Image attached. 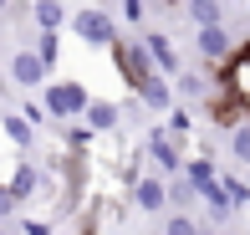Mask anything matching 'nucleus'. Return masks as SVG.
Segmentation results:
<instances>
[{
	"instance_id": "nucleus-1",
	"label": "nucleus",
	"mask_w": 250,
	"mask_h": 235,
	"mask_svg": "<svg viewBox=\"0 0 250 235\" xmlns=\"http://www.w3.org/2000/svg\"><path fill=\"white\" fill-rule=\"evenodd\" d=\"M87 103H92V92H87L77 77H62V82H46V92H41V107H46V118L66 123V118H82Z\"/></svg>"
},
{
	"instance_id": "nucleus-2",
	"label": "nucleus",
	"mask_w": 250,
	"mask_h": 235,
	"mask_svg": "<svg viewBox=\"0 0 250 235\" xmlns=\"http://www.w3.org/2000/svg\"><path fill=\"white\" fill-rule=\"evenodd\" d=\"M66 26H72L87 46H112V41H118V21H112L102 5H82L77 16H66Z\"/></svg>"
},
{
	"instance_id": "nucleus-3",
	"label": "nucleus",
	"mask_w": 250,
	"mask_h": 235,
	"mask_svg": "<svg viewBox=\"0 0 250 235\" xmlns=\"http://www.w3.org/2000/svg\"><path fill=\"white\" fill-rule=\"evenodd\" d=\"M220 92H225V97H235V103L250 113V46L225 57V66H220Z\"/></svg>"
},
{
	"instance_id": "nucleus-4",
	"label": "nucleus",
	"mask_w": 250,
	"mask_h": 235,
	"mask_svg": "<svg viewBox=\"0 0 250 235\" xmlns=\"http://www.w3.org/2000/svg\"><path fill=\"white\" fill-rule=\"evenodd\" d=\"M128 205L138 210V215H164V210H168L164 179H158V174H138V179L128 184Z\"/></svg>"
},
{
	"instance_id": "nucleus-5",
	"label": "nucleus",
	"mask_w": 250,
	"mask_h": 235,
	"mask_svg": "<svg viewBox=\"0 0 250 235\" xmlns=\"http://www.w3.org/2000/svg\"><path fill=\"white\" fill-rule=\"evenodd\" d=\"M112 57H118V66H123V77H128V82H138V77H148L153 72V62H148V51H143V41H112Z\"/></svg>"
},
{
	"instance_id": "nucleus-6",
	"label": "nucleus",
	"mask_w": 250,
	"mask_h": 235,
	"mask_svg": "<svg viewBox=\"0 0 250 235\" xmlns=\"http://www.w3.org/2000/svg\"><path fill=\"white\" fill-rule=\"evenodd\" d=\"M133 92H138V103L153 107V113H168V107H174V82H168V77H158V72L138 77V82H133Z\"/></svg>"
},
{
	"instance_id": "nucleus-7",
	"label": "nucleus",
	"mask_w": 250,
	"mask_h": 235,
	"mask_svg": "<svg viewBox=\"0 0 250 235\" xmlns=\"http://www.w3.org/2000/svg\"><path fill=\"white\" fill-rule=\"evenodd\" d=\"M138 41H143V51H148V62H153L158 77H179V72H184V66H179V51H174V41H168V36L148 31V36H138Z\"/></svg>"
},
{
	"instance_id": "nucleus-8",
	"label": "nucleus",
	"mask_w": 250,
	"mask_h": 235,
	"mask_svg": "<svg viewBox=\"0 0 250 235\" xmlns=\"http://www.w3.org/2000/svg\"><path fill=\"white\" fill-rule=\"evenodd\" d=\"M143 149H148V159L158 164V179H164V174L174 179V174H179V164H184V153L174 149V138H168L164 128H153V133H148V143H143Z\"/></svg>"
},
{
	"instance_id": "nucleus-9",
	"label": "nucleus",
	"mask_w": 250,
	"mask_h": 235,
	"mask_svg": "<svg viewBox=\"0 0 250 235\" xmlns=\"http://www.w3.org/2000/svg\"><path fill=\"white\" fill-rule=\"evenodd\" d=\"M199 205L209 210V220H204V225H225V220L235 215V205H230V194H225V184H220V174H214L209 184H199Z\"/></svg>"
},
{
	"instance_id": "nucleus-10",
	"label": "nucleus",
	"mask_w": 250,
	"mask_h": 235,
	"mask_svg": "<svg viewBox=\"0 0 250 235\" xmlns=\"http://www.w3.org/2000/svg\"><path fill=\"white\" fill-rule=\"evenodd\" d=\"M41 179H46V174H41L36 164H16V169H10V179H0V184H5V194L16 199V205H21V199L41 194Z\"/></svg>"
},
{
	"instance_id": "nucleus-11",
	"label": "nucleus",
	"mask_w": 250,
	"mask_h": 235,
	"mask_svg": "<svg viewBox=\"0 0 250 235\" xmlns=\"http://www.w3.org/2000/svg\"><path fill=\"white\" fill-rule=\"evenodd\" d=\"M46 66L36 62V51H16V57H10V82L16 87H46Z\"/></svg>"
},
{
	"instance_id": "nucleus-12",
	"label": "nucleus",
	"mask_w": 250,
	"mask_h": 235,
	"mask_svg": "<svg viewBox=\"0 0 250 235\" xmlns=\"http://www.w3.org/2000/svg\"><path fill=\"white\" fill-rule=\"evenodd\" d=\"M230 51H235V41H230V31H225V26H199V57L209 62V66H220Z\"/></svg>"
},
{
	"instance_id": "nucleus-13",
	"label": "nucleus",
	"mask_w": 250,
	"mask_h": 235,
	"mask_svg": "<svg viewBox=\"0 0 250 235\" xmlns=\"http://www.w3.org/2000/svg\"><path fill=\"white\" fill-rule=\"evenodd\" d=\"M82 118H87V128H92V133H118V128H123V107L107 103V97H92Z\"/></svg>"
},
{
	"instance_id": "nucleus-14",
	"label": "nucleus",
	"mask_w": 250,
	"mask_h": 235,
	"mask_svg": "<svg viewBox=\"0 0 250 235\" xmlns=\"http://www.w3.org/2000/svg\"><path fill=\"white\" fill-rule=\"evenodd\" d=\"M164 194H168V210H174V215H194L199 210V189L189 184V179H164Z\"/></svg>"
},
{
	"instance_id": "nucleus-15",
	"label": "nucleus",
	"mask_w": 250,
	"mask_h": 235,
	"mask_svg": "<svg viewBox=\"0 0 250 235\" xmlns=\"http://www.w3.org/2000/svg\"><path fill=\"white\" fill-rule=\"evenodd\" d=\"M204 113H209V123H220V128L245 123V107L235 103V97H209V103H204Z\"/></svg>"
},
{
	"instance_id": "nucleus-16",
	"label": "nucleus",
	"mask_w": 250,
	"mask_h": 235,
	"mask_svg": "<svg viewBox=\"0 0 250 235\" xmlns=\"http://www.w3.org/2000/svg\"><path fill=\"white\" fill-rule=\"evenodd\" d=\"M0 128H5V138L16 143V149H36V128H31L21 113H0Z\"/></svg>"
},
{
	"instance_id": "nucleus-17",
	"label": "nucleus",
	"mask_w": 250,
	"mask_h": 235,
	"mask_svg": "<svg viewBox=\"0 0 250 235\" xmlns=\"http://www.w3.org/2000/svg\"><path fill=\"white\" fill-rule=\"evenodd\" d=\"M184 10H189L194 26H225V5L220 0H184Z\"/></svg>"
},
{
	"instance_id": "nucleus-18",
	"label": "nucleus",
	"mask_w": 250,
	"mask_h": 235,
	"mask_svg": "<svg viewBox=\"0 0 250 235\" xmlns=\"http://www.w3.org/2000/svg\"><path fill=\"white\" fill-rule=\"evenodd\" d=\"M31 16H36L41 31H62V26H66V5H62V0H36Z\"/></svg>"
},
{
	"instance_id": "nucleus-19",
	"label": "nucleus",
	"mask_w": 250,
	"mask_h": 235,
	"mask_svg": "<svg viewBox=\"0 0 250 235\" xmlns=\"http://www.w3.org/2000/svg\"><path fill=\"white\" fill-rule=\"evenodd\" d=\"M31 51H36V62L46 66V72H56V62H62V41H56V31H41Z\"/></svg>"
},
{
	"instance_id": "nucleus-20",
	"label": "nucleus",
	"mask_w": 250,
	"mask_h": 235,
	"mask_svg": "<svg viewBox=\"0 0 250 235\" xmlns=\"http://www.w3.org/2000/svg\"><path fill=\"white\" fill-rule=\"evenodd\" d=\"M230 153H235V164H245V169H250V118L230 128Z\"/></svg>"
},
{
	"instance_id": "nucleus-21",
	"label": "nucleus",
	"mask_w": 250,
	"mask_h": 235,
	"mask_svg": "<svg viewBox=\"0 0 250 235\" xmlns=\"http://www.w3.org/2000/svg\"><path fill=\"white\" fill-rule=\"evenodd\" d=\"M158 235H204V220L199 215H168Z\"/></svg>"
},
{
	"instance_id": "nucleus-22",
	"label": "nucleus",
	"mask_w": 250,
	"mask_h": 235,
	"mask_svg": "<svg viewBox=\"0 0 250 235\" xmlns=\"http://www.w3.org/2000/svg\"><path fill=\"white\" fill-rule=\"evenodd\" d=\"M174 82H179L184 97H204V92H209V77H204V72H179Z\"/></svg>"
},
{
	"instance_id": "nucleus-23",
	"label": "nucleus",
	"mask_w": 250,
	"mask_h": 235,
	"mask_svg": "<svg viewBox=\"0 0 250 235\" xmlns=\"http://www.w3.org/2000/svg\"><path fill=\"white\" fill-rule=\"evenodd\" d=\"M62 138H66V149H72V153H87V149H92V143H97V133H92V128H87V123H82V128H66Z\"/></svg>"
},
{
	"instance_id": "nucleus-24",
	"label": "nucleus",
	"mask_w": 250,
	"mask_h": 235,
	"mask_svg": "<svg viewBox=\"0 0 250 235\" xmlns=\"http://www.w3.org/2000/svg\"><path fill=\"white\" fill-rule=\"evenodd\" d=\"M220 184H225V194H230V205H235V210H240V205H250V184H245V179L220 174Z\"/></svg>"
},
{
	"instance_id": "nucleus-25",
	"label": "nucleus",
	"mask_w": 250,
	"mask_h": 235,
	"mask_svg": "<svg viewBox=\"0 0 250 235\" xmlns=\"http://www.w3.org/2000/svg\"><path fill=\"white\" fill-rule=\"evenodd\" d=\"M168 138H184V133H189V113H184V107H168Z\"/></svg>"
},
{
	"instance_id": "nucleus-26",
	"label": "nucleus",
	"mask_w": 250,
	"mask_h": 235,
	"mask_svg": "<svg viewBox=\"0 0 250 235\" xmlns=\"http://www.w3.org/2000/svg\"><path fill=\"white\" fill-rule=\"evenodd\" d=\"M123 21L143 26V21H148V5H143V0H123Z\"/></svg>"
},
{
	"instance_id": "nucleus-27",
	"label": "nucleus",
	"mask_w": 250,
	"mask_h": 235,
	"mask_svg": "<svg viewBox=\"0 0 250 235\" xmlns=\"http://www.w3.org/2000/svg\"><path fill=\"white\" fill-rule=\"evenodd\" d=\"M21 118H26L31 128H41V123H46V107H41V103H26V107H21Z\"/></svg>"
},
{
	"instance_id": "nucleus-28",
	"label": "nucleus",
	"mask_w": 250,
	"mask_h": 235,
	"mask_svg": "<svg viewBox=\"0 0 250 235\" xmlns=\"http://www.w3.org/2000/svg\"><path fill=\"white\" fill-rule=\"evenodd\" d=\"M21 235H56L46 220H21Z\"/></svg>"
},
{
	"instance_id": "nucleus-29",
	"label": "nucleus",
	"mask_w": 250,
	"mask_h": 235,
	"mask_svg": "<svg viewBox=\"0 0 250 235\" xmlns=\"http://www.w3.org/2000/svg\"><path fill=\"white\" fill-rule=\"evenodd\" d=\"M5 215H16V199H10V194H5V184H0V220H5Z\"/></svg>"
},
{
	"instance_id": "nucleus-30",
	"label": "nucleus",
	"mask_w": 250,
	"mask_h": 235,
	"mask_svg": "<svg viewBox=\"0 0 250 235\" xmlns=\"http://www.w3.org/2000/svg\"><path fill=\"white\" fill-rule=\"evenodd\" d=\"M56 235H77V230H56Z\"/></svg>"
},
{
	"instance_id": "nucleus-31",
	"label": "nucleus",
	"mask_w": 250,
	"mask_h": 235,
	"mask_svg": "<svg viewBox=\"0 0 250 235\" xmlns=\"http://www.w3.org/2000/svg\"><path fill=\"white\" fill-rule=\"evenodd\" d=\"M148 235H158V230H148Z\"/></svg>"
},
{
	"instance_id": "nucleus-32",
	"label": "nucleus",
	"mask_w": 250,
	"mask_h": 235,
	"mask_svg": "<svg viewBox=\"0 0 250 235\" xmlns=\"http://www.w3.org/2000/svg\"><path fill=\"white\" fill-rule=\"evenodd\" d=\"M0 5H5V0H0Z\"/></svg>"
}]
</instances>
